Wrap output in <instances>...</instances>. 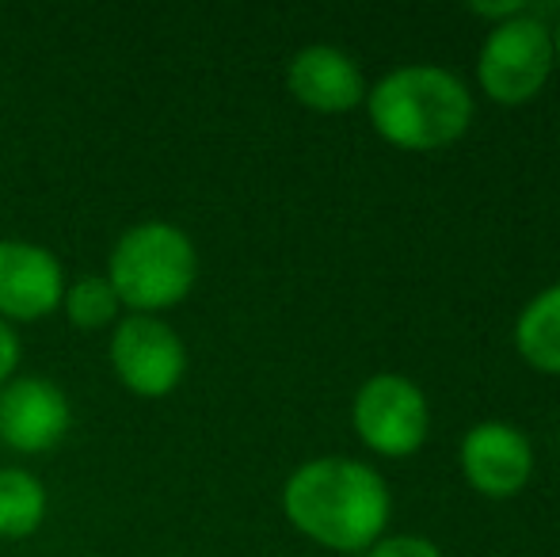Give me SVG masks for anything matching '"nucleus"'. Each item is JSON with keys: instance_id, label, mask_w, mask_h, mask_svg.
Here are the masks:
<instances>
[{"instance_id": "6e6552de", "label": "nucleus", "mask_w": 560, "mask_h": 557, "mask_svg": "<svg viewBox=\"0 0 560 557\" xmlns=\"http://www.w3.org/2000/svg\"><path fill=\"white\" fill-rule=\"evenodd\" d=\"M66 268L46 245L23 237L0 241V321L23 325L61 310Z\"/></svg>"}, {"instance_id": "f257e3e1", "label": "nucleus", "mask_w": 560, "mask_h": 557, "mask_svg": "<svg viewBox=\"0 0 560 557\" xmlns=\"http://www.w3.org/2000/svg\"><path fill=\"white\" fill-rule=\"evenodd\" d=\"M282 512L310 543L336 554L370 550L385 535L393 497L374 466L354 459H310L282 485Z\"/></svg>"}, {"instance_id": "9b49d317", "label": "nucleus", "mask_w": 560, "mask_h": 557, "mask_svg": "<svg viewBox=\"0 0 560 557\" xmlns=\"http://www.w3.org/2000/svg\"><path fill=\"white\" fill-rule=\"evenodd\" d=\"M515 348L538 374H560V282L523 305L515 321Z\"/></svg>"}, {"instance_id": "9d476101", "label": "nucleus", "mask_w": 560, "mask_h": 557, "mask_svg": "<svg viewBox=\"0 0 560 557\" xmlns=\"http://www.w3.org/2000/svg\"><path fill=\"white\" fill-rule=\"evenodd\" d=\"M287 89L302 107L320 115H343L366 104V77L359 61L343 54L339 46H305L290 58Z\"/></svg>"}, {"instance_id": "ddd939ff", "label": "nucleus", "mask_w": 560, "mask_h": 557, "mask_svg": "<svg viewBox=\"0 0 560 557\" xmlns=\"http://www.w3.org/2000/svg\"><path fill=\"white\" fill-rule=\"evenodd\" d=\"M61 310H66L69 325L84 328V333H100V328L115 325L118 313H122V302H118L107 276H77L73 282H66Z\"/></svg>"}, {"instance_id": "1a4fd4ad", "label": "nucleus", "mask_w": 560, "mask_h": 557, "mask_svg": "<svg viewBox=\"0 0 560 557\" xmlns=\"http://www.w3.org/2000/svg\"><path fill=\"white\" fill-rule=\"evenodd\" d=\"M462 474L488 500H511L534 477V446L515 423L485 420L462 439Z\"/></svg>"}, {"instance_id": "f3484780", "label": "nucleus", "mask_w": 560, "mask_h": 557, "mask_svg": "<svg viewBox=\"0 0 560 557\" xmlns=\"http://www.w3.org/2000/svg\"><path fill=\"white\" fill-rule=\"evenodd\" d=\"M553 31V66L560 69V15H557V27H549Z\"/></svg>"}, {"instance_id": "20e7f679", "label": "nucleus", "mask_w": 560, "mask_h": 557, "mask_svg": "<svg viewBox=\"0 0 560 557\" xmlns=\"http://www.w3.org/2000/svg\"><path fill=\"white\" fill-rule=\"evenodd\" d=\"M553 31L534 12L495 23L477 54V84L492 104L523 107L553 73Z\"/></svg>"}, {"instance_id": "f03ea898", "label": "nucleus", "mask_w": 560, "mask_h": 557, "mask_svg": "<svg viewBox=\"0 0 560 557\" xmlns=\"http://www.w3.org/2000/svg\"><path fill=\"white\" fill-rule=\"evenodd\" d=\"M366 115L389 146L435 153L469 130L472 92L443 66H400L366 89Z\"/></svg>"}, {"instance_id": "39448f33", "label": "nucleus", "mask_w": 560, "mask_h": 557, "mask_svg": "<svg viewBox=\"0 0 560 557\" xmlns=\"http://www.w3.org/2000/svg\"><path fill=\"white\" fill-rule=\"evenodd\" d=\"M107 359L115 379L145 402L176 394L187 374V348L179 333L164 317H145V313H126L115 321Z\"/></svg>"}, {"instance_id": "7ed1b4c3", "label": "nucleus", "mask_w": 560, "mask_h": 557, "mask_svg": "<svg viewBox=\"0 0 560 557\" xmlns=\"http://www.w3.org/2000/svg\"><path fill=\"white\" fill-rule=\"evenodd\" d=\"M107 282L126 313H161L187 302L199 279V253L176 222H138L115 241L107 256Z\"/></svg>"}, {"instance_id": "423d86ee", "label": "nucleus", "mask_w": 560, "mask_h": 557, "mask_svg": "<svg viewBox=\"0 0 560 557\" xmlns=\"http://www.w3.org/2000/svg\"><path fill=\"white\" fill-rule=\"evenodd\" d=\"M351 420L362 446L382 459H408L428 443L431 409L423 390L405 374H374L359 386Z\"/></svg>"}, {"instance_id": "dca6fc26", "label": "nucleus", "mask_w": 560, "mask_h": 557, "mask_svg": "<svg viewBox=\"0 0 560 557\" xmlns=\"http://www.w3.org/2000/svg\"><path fill=\"white\" fill-rule=\"evenodd\" d=\"M469 12L477 15V20H492L495 23H508L515 20V15L530 12V4H523V0H495V4H469Z\"/></svg>"}, {"instance_id": "4468645a", "label": "nucleus", "mask_w": 560, "mask_h": 557, "mask_svg": "<svg viewBox=\"0 0 560 557\" xmlns=\"http://www.w3.org/2000/svg\"><path fill=\"white\" fill-rule=\"evenodd\" d=\"M366 557H443V550L420 535H382L366 550Z\"/></svg>"}, {"instance_id": "f8f14e48", "label": "nucleus", "mask_w": 560, "mask_h": 557, "mask_svg": "<svg viewBox=\"0 0 560 557\" xmlns=\"http://www.w3.org/2000/svg\"><path fill=\"white\" fill-rule=\"evenodd\" d=\"M46 520V489L31 469L0 466V538H27Z\"/></svg>"}, {"instance_id": "2eb2a0df", "label": "nucleus", "mask_w": 560, "mask_h": 557, "mask_svg": "<svg viewBox=\"0 0 560 557\" xmlns=\"http://www.w3.org/2000/svg\"><path fill=\"white\" fill-rule=\"evenodd\" d=\"M20 359H23L20 333H15L8 321H0V386L15 379V371H20Z\"/></svg>"}, {"instance_id": "0eeeda50", "label": "nucleus", "mask_w": 560, "mask_h": 557, "mask_svg": "<svg viewBox=\"0 0 560 557\" xmlns=\"http://www.w3.org/2000/svg\"><path fill=\"white\" fill-rule=\"evenodd\" d=\"M73 405L66 390L38 374H15L0 386V443L15 454H46L66 439Z\"/></svg>"}]
</instances>
